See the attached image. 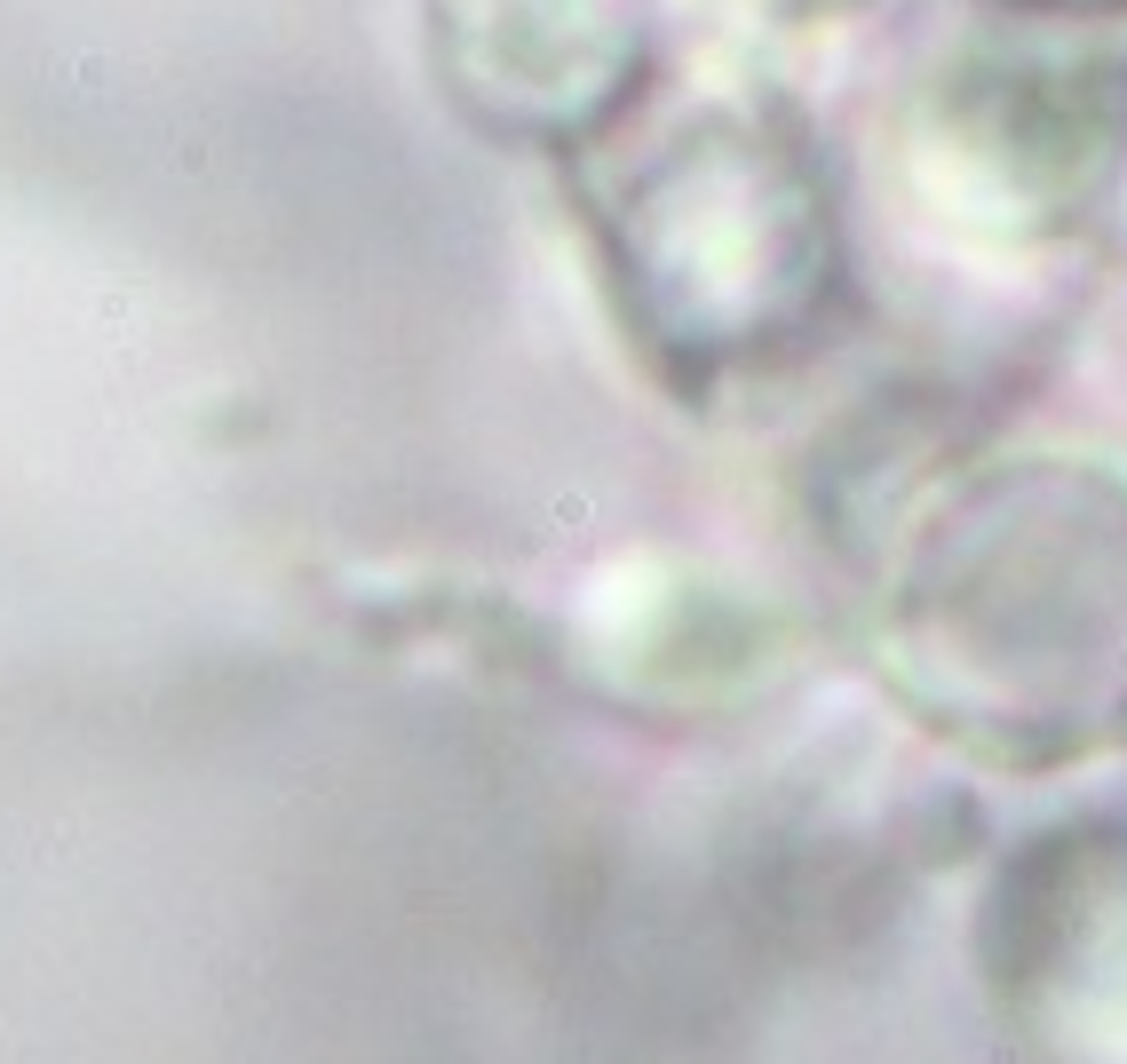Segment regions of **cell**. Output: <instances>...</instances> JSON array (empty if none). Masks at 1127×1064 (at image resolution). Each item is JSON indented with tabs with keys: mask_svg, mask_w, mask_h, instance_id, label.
Segmentation results:
<instances>
[{
	"mask_svg": "<svg viewBox=\"0 0 1127 1064\" xmlns=\"http://www.w3.org/2000/svg\"><path fill=\"white\" fill-rule=\"evenodd\" d=\"M1009 17H1040V24H1096V17H1120L1127 0H992Z\"/></svg>",
	"mask_w": 1127,
	"mask_h": 1064,
	"instance_id": "obj_1",
	"label": "cell"
}]
</instances>
